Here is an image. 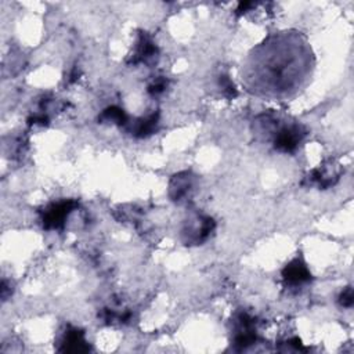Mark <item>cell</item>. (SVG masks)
I'll use <instances>...</instances> for the list:
<instances>
[{
	"label": "cell",
	"instance_id": "8",
	"mask_svg": "<svg viewBox=\"0 0 354 354\" xmlns=\"http://www.w3.org/2000/svg\"><path fill=\"white\" fill-rule=\"evenodd\" d=\"M282 282L286 289L299 290L311 281V272L301 257H295L282 270Z\"/></svg>",
	"mask_w": 354,
	"mask_h": 354
},
{
	"label": "cell",
	"instance_id": "11",
	"mask_svg": "<svg viewBox=\"0 0 354 354\" xmlns=\"http://www.w3.org/2000/svg\"><path fill=\"white\" fill-rule=\"evenodd\" d=\"M90 346L84 337V332L75 326H68L61 337L59 351L64 353H83L88 351Z\"/></svg>",
	"mask_w": 354,
	"mask_h": 354
},
{
	"label": "cell",
	"instance_id": "12",
	"mask_svg": "<svg viewBox=\"0 0 354 354\" xmlns=\"http://www.w3.org/2000/svg\"><path fill=\"white\" fill-rule=\"evenodd\" d=\"M129 122V118L126 112L116 105L106 106L100 115H98V123H105V124H118L120 127H124L126 123Z\"/></svg>",
	"mask_w": 354,
	"mask_h": 354
},
{
	"label": "cell",
	"instance_id": "1",
	"mask_svg": "<svg viewBox=\"0 0 354 354\" xmlns=\"http://www.w3.org/2000/svg\"><path fill=\"white\" fill-rule=\"evenodd\" d=\"M311 50L296 33H279L253 48L245 80L256 94L282 95L300 86L310 69Z\"/></svg>",
	"mask_w": 354,
	"mask_h": 354
},
{
	"label": "cell",
	"instance_id": "15",
	"mask_svg": "<svg viewBox=\"0 0 354 354\" xmlns=\"http://www.w3.org/2000/svg\"><path fill=\"white\" fill-rule=\"evenodd\" d=\"M339 304L344 308H350L353 306V301H354V297H353V288L351 286H347L342 290V293L339 295V299H337Z\"/></svg>",
	"mask_w": 354,
	"mask_h": 354
},
{
	"label": "cell",
	"instance_id": "14",
	"mask_svg": "<svg viewBox=\"0 0 354 354\" xmlns=\"http://www.w3.org/2000/svg\"><path fill=\"white\" fill-rule=\"evenodd\" d=\"M167 84H169V82H167V79H166L165 76H158V77H155V79L148 84L147 91H148L149 95L156 97V95H160V94L167 88Z\"/></svg>",
	"mask_w": 354,
	"mask_h": 354
},
{
	"label": "cell",
	"instance_id": "2",
	"mask_svg": "<svg viewBox=\"0 0 354 354\" xmlns=\"http://www.w3.org/2000/svg\"><path fill=\"white\" fill-rule=\"evenodd\" d=\"M216 227L214 220L203 213H191L183 223L181 239L184 245L196 246L209 239Z\"/></svg>",
	"mask_w": 354,
	"mask_h": 354
},
{
	"label": "cell",
	"instance_id": "10",
	"mask_svg": "<svg viewBox=\"0 0 354 354\" xmlns=\"http://www.w3.org/2000/svg\"><path fill=\"white\" fill-rule=\"evenodd\" d=\"M158 124H159V112L153 111L145 116H140L133 120L129 119V122L123 129L136 138H145L156 131Z\"/></svg>",
	"mask_w": 354,
	"mask_h": 354
},
{
	"label": "cell",
	"instance_id": "7",
	"mask_svg": "<svg viewBox=\"0 0 354 354\" xmlns=\"http://www.w3.org/2000/svg\"><path fill=\"white\" fill-rule=\"evenodd\" d=\"M196 188V176L192 171L184 170L176 173L169 181V196L176 203L189 201Z\"/></svg>",
	"mask_w": 354,
	"mask_h": 354
},
{
	"label": "cell",
	"instance_id": "3",
	"mask_svg": "<svg viewBox=\"0 0 354 354\" xmlns=\"http://www.w3.org/2000/svg\"><path fill=\"white\" fill-rule=\"evenodd\" d=\"M307 136V129L301 123L278 124L271 140L272 147L282 153H293Z\"/></svg>",
	"mask_w": 354,
	"mask_h": 354
},
{
	"label": "cell",
	"instance_id": "9",
	"mask_svg": "<svg viewBox=\"0 0 354 354\" xmlns=\"http://www.w3.org/2000/svg\"><path fill=\"white\" fill-rule=\"evenodd\" d=\"M342 173V167L336 162L329 160L313 169L306 177V180L308 181L310 185H315L319 189H326L329 187H333L339 181Z\"/></svg>",
	"mask_w": 354,
	"mask_h": 354
},
{
	"label": "cell",
	"instance_id": "16",
	"mask_svg": "<svg viewBox=\"0 0 354 354\" xmlns=\"http://www.w3.org/2000/svg\"><path fill=\"white\" fill-rule=\"evenodd\" d=\"M283 344L286 346L285 348H282L283 351H286V350H296V351H299V350H303L301 342H300V339H297V337H292V339H288V340H285V342H283Z\"/></svg>",
	"mask_w": 354,
	"mask_h": 354
},
{
	"label": "cell",
	"instance_id": "5",
	"mask_svg": "<svg viewBox=\"0 0 354 354\" xmlns=\"http://www.w3.org/2000/svg\"><path fill=\"white\" fill-rule=\"evenodd\" d=\"M257 342L256 318L246 311H236L232 317V343L238 350H245Z\"/></svg>",
	"mask_w": 354,
	"mask_h": 354
},
{
	"label": "cell",
	"instance_id": "13",
	"mask_svg": "<svg viewBox=\"0 0 354 354\" xmlns=\"http://www.w3.org/2000/svg\"><path fill=\"white\" fill-rule=\"evenodd\" d=\"M218 87L221 90V93L227 97V98H235L236 97V88L232 83V80L230 79L228 75H220L218 76Z\"/></svg>",
	"mask_w": 354,
	"mask_h": 354
},
{
	"label": "cell",
	"instance_id": "6",
	"mask_svg": "<svg viewBox=\"0 0 354 354\" xmlns=\"http://www.w3.org/2000/svg\"><path fill=\"white\" fill-rule=\"evenodd\" d=\"M159 57L158 46L147 32H140L133 47V53L127 61L129 65H153Z\"/></svg>",
	"mask_w": 354,
	"mask_h": 354
},
{
	"label": "cell",
	"instance_id": "4",
	"mask_svg": "<svg viewBox=\"0 0 354 354\" xmlns=\"http://www.w3.org/2000/svg\"><path fill=\"white\" fill-rule=\"evenodd\" d=\"M79 206L75 199H61L51 202L40 210V221L47 231H59L65 227L69 214Z\"/></svg>",
	"mask_w": 354,
	"mask_h": 354
}]
</instances>
